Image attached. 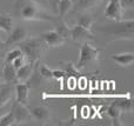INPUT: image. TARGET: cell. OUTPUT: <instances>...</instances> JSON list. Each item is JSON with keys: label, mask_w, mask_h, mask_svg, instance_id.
Masks as SVG:
<instances>
[{"label": "cell", "mask_w": 134, "mask_h": 126, "mask_svg": "<svg viewBox=\"0 0 134 126\" xmlns=\"http://www.w3.org/2000/svg\"><path fill=\"white\" fill-rule=\"evenodd\" d=\"M16 6L21 18L25 20H47L52 23L55 19V17L47 13L46 9L35 0H26V1L19 0V5Z\"/></svg>", "instance_id": "cell-1"}, {"label": "cell", "mask_w": 134, "mask_h": 126, "mask_svg": "<svg viewBox=\"0 0 134 126\" xmlns=\"http://www.w3.org/2000/svg\"><path fill=\"white\" fill-rule=\"evenodd\" d=\"M19 48L23 52V54L26 57L28 61H35L39 60L41 53L44 52L45 42L40 37L31 38V39H24L23 41L19 42Z\"/></svg>", "instance_id": "cell-2"}, {"label": "cell", "mask_w": 134, "mask_h": 126, "mask_svg": "<svg viewBox=\"0 0 134 126\" xmlns=\"http://www.w3.org/2000/svg\"><path fill=\"white\" fill-rule=\"evenodd\" d=\"M100 52H101V50L93 47L92 45L88 44L87 41L83 42L80 47V57H79L76 68H82V67H85V66L90 65V64H93V63H95V61H98Z\"/></svg>", "instance_id": "cell-3"}, {"label": "cell", "mask_w": 134, "mask_h": 126, "mask_svg": "<svg viewBox=\"0 0 134 126\" xmlns=\"http://www.w3.org/2000/svg\"><path fill=\"white\" fill-rule=\"evenodd\" d=\"M105 17L114 21H121L124 18V8L120 0H108L105 9Z\"/></svg>", "instance_id": "cell-4"}, {"label": "cell", "mask_w": 134, "mask_h": 126, "mask_svg": "<svg viewBox=\"0 0 134 126\" xmlns=\"http://www.w3.org/2000/svg\"><path fill=\"white\" fill-rule=\"evenodd\" d=\"M40 38L42 39V41L45 42V45L48 47H58L65 44L66 39L61 34H59L57 31H48L45 32L40 35Z\"/></svg>", "instance_id": "cell-5"}, {"label": "cell", "mask_w": 134, "mask_h": 126, "mask_svg": "<svg viewBox=\"0 0 134 126\" xmlns=\"http://www.w3.org/2000/svg\"><path fill=\"white\" fill-rule=\"evenodd\" d=\"M71 38L74 41L78 42H86L87 40H94V35L90 32V30L80 25H75L71 27Z\"/></svg>", "instance_id": "cell-6"}, {"label": "cell", "mask_w": 134, "mask_h": 126, "mask_svg": "<svg viewBox=\"0 0 134 126\" xmlns=\"http://www.w3.org/2000/svg\"><path fill=\"white\" fill-rule=\"evenodd\" d=\"M15 89V103L23 104V105H27L28 103V97H30V85L26 83H16L14 86Z\"/></svg>", "instance_id": "cell-7"}, {"label": "cell", "mask_w": 134, "mask_h": 126, "mask_svg": "<svg viewBox=\"0 0 134 126\" xmlns=\"http://www.w3.org/2000/svg\"><path fill=\"white\" fill-rule=\"evenodd\" d=\"M26 38V30L23 26H16V27L12 28V31L8 33L7 40L5 41V47L11 46L14 44H19Z\"/></svg>", "instance_id": "cell-8"}, {"label": "cell", "mask_w": 134, "mask_h": 126, "mask_svg": "<svg viewBox=\"0 0 134 126\" xmlns=\"http://www.w3.org/2000/svg\"><path fill=\"white\" fill-rule=\"evenodd\" d=\"M35 63H37V61H35ZM35 63L28 61V63L24 64L21 67H19L18 70H16V81L18 83H26L27 81L33 73Z\"/></svg>", "instance_id": "cell-9"}, {"label": "cell", "mask_w": 134, "mask_h": 126, "mask_svg": "<svg viewBox=\"0 0 134 126\" xmlns=\"http://www.w3.org/2000/svg\"><path fill=\"white\" fill-rule=\"evenodd\" d=\"M15 92L14 84L12 83H5L0 84V105H4L13 99V93Z\"/></svg>", "instance_id": "cell-10"}, {"label": "cell", "mask_w": 134, "mask_h": 126, "mask_svg": "<svg viewBox=\"0 0 134 126\" xmlns=\"http://www.w3.org/2000/svg\"><path fill=\"white\" fill-rule=\"evenodd\" d=\"M12 111L14 112L15 124H20V123L25 122V120H27L31 117V112L26 107V105H23V104L14 103L13 106H12Z\"/></svg>", "instance_id": "cell-11"}, {"label": "cell", "mask_w": 134, "mask_h": 126, "mask_svg": "<svg viewBox=\"0 0 134 126\" xmlns=\"http://www.w3.org/2000/svg\"><path fill=\"white\" fill-rule=\"evenodd\" d=\"M2 79L5 83H12V84H16V70L12 63L4 64V68H2Z\"/></svg>", "instance_id": "cell-12"}, {"label": "cell", "mask_w": 134, "mask_h": 126, "mask_svg": "<svg viewBox=\"0 0 134 126\" xmlns=\"http://www.w3.org/2000/svg\"><path fill=\"white\" fill-rule=\"evenodd\" d=\"M32 116L41 124H46L51 118V112L47 106H38V107L33 108Z\"/></svg>", "instance_id": "cell-13"}, {"label": "cell", "mask_w": 134, "mask_h": 126, "mask_svg": "<svg viewBox=\"0 0 134 126\" xmlns=\"http://www.w3.org/2000/svg\"><path fill=\"white\" fill-rule=\"evenodd\" d=\"M52 23L55 26V30L54 31H57L59 34H61L66 40L68 39V38H71V28L66 25V23L64 21V19L61 18V17H59V15L55 17V19H54Z\"/></svg>", "instance_id": "cell-14"}, {"label": "cell", "mask_w": 134, "mask_h": 126, "mask_svg": "<svg viewBox=\"0 0 134 126\" xmlns=\"http://www.w3.org/2000/svg\"><path fill=\"white\" fill-rule=\"evenodd\" d=\"M111 59L120 66H131L134 63V53L130 52V53L113 54V56H111Z\"/></svg>", "instance_id": "cell-15"}, {"label": "cell", "mask_w": 134, "mask_h": 126, "mask_svg": "<svg viewBox=\"0 0 134 126\" xmlns=\"http://www.w3.org/2000/svg\"><path fill=\"white\" fill-rule=\"evenodd\" d=\"M101 0H75L73 2L75 12H86L88 9L93 8L94 6H97Z\"/></svg>", "instance_id": "cell-16"}, {"label": "cell", "mask_w": 134, "mask_h": 126, "mask_svg": "<svg viewBox=\"0 0 134 126\" xmlns=\"http://www.w3.org/2000/svg\"><path fill=\"white\" fill-rule=\"evenodd\" d=\"M121 110L115 105V103H113L111 106H108L107 108V114L108 117L112 119L113 122V125L114 126H120L121 123H120V117H121Z\"/></svg>", "instance_id": "cell-17"}, {"label": "cell", "mask_w": 134, "mask_h": 126, "mask_svg": "<svg viewBox=\"0 0 134 126\" xmlns=\"http://www.w3.org/2000/svg\"><path fill=\"white\" fill-rule=\"evenodd\" d=\"M13 28V19L11 14H0V30H4L8 34Z\"/></svg>", "instance_id": "cell-18"}, {"label": "cell", "mask_w": 134, "mask_h": 126, "mask_svg": "<svg viewBox=\"0 0 134 126\" xmlns=\"http://www.w3.org/2000/svg\"><path fill=\"white\" fill-rule=\"evenodd\" d=\"M73 7V1L72 0H59L58 2V13L59 17L64 18Z\"/></svg>", "instance_id": "cell-19"}, {"label": "cell", "mask_w": 134, "mask_h": 126, "mask_svg": "<svg viewBox=\"0 0 134 126\" xmlns=\"http://www.w3.org/2000/svg\"><path fill=\"white\" fill-rule=\"evenodd\" d=\"M15 124V117H14V112L11 111L0 117V126H11Z\"/></svg>", "instance_id": "cell-20"}, {"label": "cell", "mask_w": 134, "mask_h": 126, "mask_svg": "<svg viewBox=\"0 0 134 126\" xmlns=\"http://www.w3.org/2000/svg\"><path fill=\"white\" fill-rule=\"evenodd\" d=\"M115 105L121 110V112H132L133 111V101L132 99H122V100H116Z\"/></svg>", "instance_id": "cell-21"}, {"label": "cell", "mask_w": 134, "mask_h": 126, "mask_svg": "<svg viewBox=\"0 0 134 126\" xmlns=\"http://www.w3.org/2000/svg\"><path fill=\"white\" fill-rule=\"evenodd\" d=\"M38 72H39L40 77L44 78V79H52L53 78L52 71L44 64H39V61H38Z\"/></svg>", "instance_id": "cell-22"}, {"label": "cell", "mask_w": 134, "mask_h": 126, "mask_svg": "<svg viewBox=\"0 0 134 126\" xmlns=\"http://www.w3.org/2000/svg\"><path fill=\"white\" fill-rule=\"evenodd\" d=\"M63 67H64V70H65L66 74L72 75L74 79H76V78L79 77V74H80V73L78 72V70L75 68V66L73 65V63H63Z\"/></svg>", "instance_id": "cell-23"}, {"label": "cell", "mask_w": 134, "mask_h": 126, "mask_svg": "<svg viewBox=\"0 0 134 126\" xmlns=\"http://www.w3.org/2000/svg\"><path fill=\"white\" fill-rule=\"evenodd\" d=\"M92 24H93L92 18H91L90 15H87V14H82V15H80L79 21H78V25L82 26V27L87 28V30H90V28L92 27Z\"/></svg>", "instance_id": "cell-24"}, {"label": "cell", "mask_w": 134, "mask_h": 126, "mask_svg": "<svg viewBox=\"0 0 134 126\" xmlns=\"http://www.w3.org/2000/svg\"><path fill=\"white\" fill-rule=\"evenodd\" d=\"M21 54H23V52L20 51V48L12 50V51H9L8 53L6 54V58H5V61H6V63H12V61H13L14 59L16 58V57L21 56Z\"/></svg>", "instance_id": "cell-25"}, {"label": "cell", "mask_w": 134, "mask_h": 126, "mask_svg": "<svg viewBox=\"0 0 134 126\" xmlns=\"http://www.w3.org/2000/svg\"><path fill=\"white\" fill-rule=\"evenodd\" d=\"M26 60H27V59H26V57L24 56V54H21V56L16 57V58L12 61V65L14 66V68H15V70H18L19 67H21V66L24 65V64H26Z\"/></svg>", "instance_id": "cell-26"}, {"label": "cell", "mask_w": 134, "mask_h": 126, "mask_svg": "<svg viewBox=\"0 0 134 126\" xmlns=\"http://www.w3.org/2000/svg\"><path fill=\"white\" fill-rule=\"evenodd\" d=\"M52 74H53V78H55V79H64V78H66L67 77V74H66V72L65 71H61V70H54V71H52Z\"/></svg>", "instance_id": "cell-27"}, {"label": "cell", "mask_w": 134, "mask_h": 126, "mask_svg": "<svg viewBox=\"0 0 134 126\" xmlns=\"http://www.w3.org/2000/svg\"><path fill=\"white\" fill-rule=\"evenodd\" d=\"M120 4L122 6V8L132 9L134 6V0H120Z\"/></svg>", "instance_id": "cell-28"}, {"label": "cell", "mask_w": 134, "mask_h": 126, "mask_svg": "<svg viewBox=\"0 0 134 126\" xmlns=\"http://www.w3.org/2000/svg\"><path fill=\"white\" fill-rule=\"evenodd\" d=\"M58 2L59 0H49V4H51L52 8H53V11L55 13H58Z\"/></svg>", "instance_id": "cell-29"}, {"label": "cell", "mask_w": 134, "mask_h": 126, "mask_svg": "<svg viewBox=\"0 0 134 126\" xmlns=\"http://www.w3.org/2000/svg\"><path fill=\"white\" fill-rule=\"evenodd\" d=\"M7 108H8V103L4 104V105H0V117H1L2 114H5V113H6Z\"/></svg>", "instance_id": "cell-30"}, {"label": "cell", "mask_w": 134, "mask_h": 126, "mask_svg": "<svg viewBox=\"0 0 134 126\" xmlns=\"http://www.w3.org/2000/svg\"><path fill=\"white\" fill-rule=\"evenodd\" d=\"M5 48V42L2 41V40H0V50Z\"/></svg>", "instance_id": "cell-31"}, {"label": "cell", "mask_w": 134, "mask_h": 126, "mask_svg": "<svg viewBox=\"0 0 134 126\" xmlns=\"http://www.w3.org/2000/svg\"><path fill=\"white\" fill-rule=\"evenodd\" d=\"M72 1H73V2H74V1H75V0H72Z\"/></svg>", "instance_id": "cell-32"}]
</instances>
